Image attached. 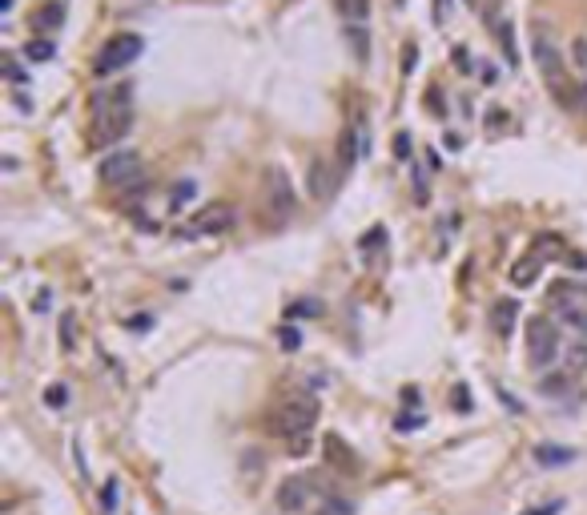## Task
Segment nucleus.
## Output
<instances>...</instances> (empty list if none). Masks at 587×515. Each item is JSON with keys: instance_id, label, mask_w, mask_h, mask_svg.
<instances>
[{"instance_id": "obj_1", "label": "nucleus", "mask_w": 587, "mask_h": 515, "mask_svg": "<svg viewBox=\"0 0 587 515\" xmlns=\"http://www.w3.org/2000/svg\"><path fill=\"white\" fill-rule=\"evenodd\" d=\"M129 125H133V89L129 85H117V89L97 93V101H93V137L89 141L97 145V149H105L117 137H125Z\"/></svg>"}, {"instance_id": "obj_2", "label": "nucleus", "mask_w": 587, "mask_h": 515, "mask_svg": "<svg viewBox=\"0 0 587 515\" xmlns=\"http://www.w3.org/2000/svg\"><path fill=\"white\" fill-rule=\"evenodd\" d=\"M531 52H535V64H539V77L547 85V97H555V105H563V109H575V80H571V69L563 61V52L555 45L547 32H535L531 36Z\"/></svg>"}, {"instance_id": "obj_3", "label": "nucleus", "mask_w": 587, "mask_h": 515, "mask_svg": "<svg viewBox=\"0 0 587 515\" xmlns=\"http://www.w3.org/2000/svg\"><path fill=\"white\" fill-rule=\"evenodd\" d=\"M141 52H145V41H141L137 32H113V36L97 48V57H93V73L109 77V73H117V69L133 64Z\"/></svg>"}, {"instance_id": "obj_4", "label": "nucleus", "mask_w": 587, "mask_h": 515, "mask_svg": "<svg viewBox=\"0 0 587 515\" xmlns=\"http://www.w3.org/2000/svg\"><path fill=\"white\" fill-rule=\"evenodd\" d=\"M527 354L535 367H551L559 358V322H551L547 314L527 322Z\"/></svg>"}, {"instance_id": "obj_5", "label": "nucleus", "mask_w": 587, "mask_h": 515, "mask_svg": "<svg viewBox=\"0 0 587 515\" xmlns=\"http://www.w3.org/2000/svg\"><path fill=\"white\" fill-rule=\"evenodd\" d=\"M266 190H270V213L274 222H290L294 209H298V197H294V185H290V174L282 165H266Z\"/></svg>"}, {"instance_id": "obj_6", "label": "nucleus", "mask_w": 587, "mask_h": 515, "mask_svg": "<svg viewBox=\"0 0 587 515\" xmlns=\"http://www.w3.org/2000/svg\"><path fill=\"white\" fill-rule=\"evenodd\" d=\"M314 415H318V402L310 395H294L286 402V411H282V423H277V431L294 435V439H302V435L314 427Z\"/></svg>"}, {"instance_id": "obj_7", "label": "nucleus", "mask_w": 587, "mask_h": 515, "mask_svg": "<svg viewBox=\"0 0 587 515\" xmlns=\"http://www.w3.org/2000/svg\"><path fill=\"white\" fill-rule=\"evenodd\" d=\"M97 177L105 185H129L133 177H141V161H137V153H109L97 165Z\"/></svg>"}, {"instance_id": "obj_8", "label": "nucleus", "mask_w": 587, "mask_h": 515, "mask_svg": "<svg viewBox=\"0 0 587 515\" xmlns=\"http://www.w3.org/2000/svg\"><path fill=\"white\" fill-rule=\"evenodd\" d=\"M189 225H194L189 234H222V230L233 225V206H226V202H210L205 209H197Z\"/></svg>"}, {"instance_id": "obj_9", "label": "nucleus", "mask_w": 587, "mask_h": 515, "mask_svg": "<svg viewBox=\"0 0 587 515\" xmlns=\"http://www.w3.org/2000/svg\"><path fill=\"white\" fill-rule=\"evenodd\" d=\"M342 169H338V161H326V157H318L310 165V193L318 197V202H326L330 193L338 190V181H342Z\"/></svg>"}, {"instance_id": "obj_10", "label": "nucleus", "mask_w": 587, "mask_h": 515, "mask_svg": "<svg viewBox=\"0 0 587 515\" xmlns=\"http://www.w3.org/2000/svg\"><path fill=\"white\" fill-rule=\"evenodd\" d=\"M65 0H49V4H41L33 13V29L41 32V36H49V32H57L61 24H65Z\"/></svg>"}, {"instance_id": "obj_11", "label": "nucleus", "mask_w": 587, "mask_h": 515, "mask_svg": "<svg viewBox=\"0 0 587 515\" xmlns=\"http://www.w3.org/2000/svg\"><path fill=\"white\" fill-rule=\"evenodd\" d=\"M491 29H495V41H499V48H503V61L515 69V64H519V48H515V29H511V20H503V16L491 8Z\"/></svg>"}, {"instance_id": "obj_12", "label": "nucleus", "mask_w": 587, "mask_h": 515, "mask_svg": "<svg viewBox=\"0 0 587 515\" xmlns=\"http://www.w3.org/2000/svg\"><path fill=\"white\" fill-rule=\"evenodd\" d=\"M539 270H543V258L531 250V254H523L515 266H511V286L515 290H527V286H535V278H539Z\"/></svg>"}, {"instance_id": "obj_13", "label": "nucleus", "mask_w": 587, "mask_h": 515, "mask_svg": "<svg viewBox=\"0 0 587 515\" xmlns=\"http://www.w3.org/2000/svg\"><path fill=\"white\" fill-rule=\"evenodd\" d=\"M515 322H519V302L515 298H499V302L491 306V326H495V334H511L515 330Z\"/></svg>"}, {"instance_id": "obj_14", "label": "nucleus", "mask_w": 587, "mask_h": 515, "mask_svg": "<svg viewBox=\"0 0 587 515\" xmlns=\"http://www.w3.org/2000/svg\"><path fill=\"white\" fill-rule=\"evenodd\" d=\"M334 161H338V169H342V174H350V169H354V161H358V129H354V125H346L342 133H338Z\"/></svg>"}, {"instance_id": "obj_15", "label": "nucleus", "mask_w": 587, "mask_h": 515, "mask_svg": "<svg viewBox=\"0 0 587 515\" xmlns=\"http://www.w3.org/2000/svg\"><path fill=\"white\" fill-rule=\"evenodd\" d=\"M350 45H354L362 64L370 61V29H366V24H354V20H350Z\"/></svg>"}, {"instance_id": "obj_16", "label": "nucleus", "mask_w": 587, "mask_h": 515, "mask_svg": "<svg viewBox=\"0 0 587 515\" xmlns=\"http://www.w3.org/2000/svg\"><path fill=\"white\" fill-rule=\"evenodd\" d=\"M52 52H57V45H52L49 36H36V41H29V45H24V57H29V61H52Z\"/></svg>"}, {"instance_id": "obj_17", "label": "nucleus", "mask_w": 587, "mask_h": 515, "mask_svg": "<svg viewBox=\"0 0 587 515\" xmlns=\"http://www.w3.org/2000/svg\"><path fill=\"white\" fill-rule=\"evenodd\" d=\"M539 395H547V399H563V395H567V374H543Z\"/></svg>"}, {"instance_id": "obj_18", "label": "nucleus", "mask_w": 587, "mask_h": 515, "mask_svg": "<svg viewBox=\"0 0 587 515\" xmlns=\"http://www.w3.org/2000/svg\"><path fill=\"white\" fill-rule=\"evenodd\" d=\"M547 302H551L555 310L563 314V310H571V302H575V294H571V286H567V282H555V286L547 290Z\"/></svg>"}, {"instance_id": "obj_19", "label": "nucleus", "mask_w": 587, "mask_h": 515, "mask_svg": "<svg viewBox=\"0 0 587 515\" xmlns=\"http://www.w3.org/2000/svg\"><path fill=\"white\" fill-rule=\"evenodd\" d=\"M535 459H539V463H547V467H555V463H571V459H575V451H571V447H539Z\"/></svg>"}, {"instance_id": "obj_20", "label": "nucleus", "mask_w": 587, "mask_h": 515, "mask_svg": "<svg viewBox=\"0 0 587 515\" xmlns=\"http://www.w3.org/2000/svg\"><path fill=\"white\" fill-rule=\"evenodd\" d=\"M194 193H197L194 181H177V185H173V197H169V209H181L189 197H194Z\"/></svg>"}, {"instance_id": "obj_21", "label": "nucleus", "mask_w": 587, "mask_h": 515, "mask_svg": "<svg viewBox=\"0 0 587 515\" xmlns=\"http://www.w3.org/2000/svg\"><path fill=\"white\" fill-rule=\"evenodd\" d=\"M571 64L587 77V36H575V41H571Z\"/></svg>"}, {"instance_id": "obj_22", "label": "nucleus", "mask_w": 587, "mask_h": 515, "mask_svg": "<svg viewBox=\"0 0 587 515\" xmlns=\"http://www.w3.org/2000/svg\"><path fill=\"white\" fill-rule=\"evenodd\" d=\"M346 13L354 24H366L370 20V0H346Z\"/></svg>"}, {"instance_id": "obj_23", "label": "nucleus", "mask_w": 587, "mask_h": 515, "mask_svg": "<svg viewBox=\"0 0 587 515\" xmlns=\"http://www.w3.org/2000/svg\"><path fill=\"white\" fill-rule=\"evenodd\" d=\"M45 402H49V407H65L68 402V386H49V390H45Z\"/></svg>"}, {"instance_id": "obj_24", "label": "nucleus", "mask_w": 587, "mask_h": 515, "mask_svg": "<svg viewBox=\"0 0 587 515\" xmlns=\"http://www.w3.org/2000/svg\"><path fill=\"white\" fill-rule=\"evenodd\" d=\"M414 52H419L414 41H407V45H403V73H414Z\"/></svg>"}, {"instance_id": "obj_25", "label": "nucleus", "mask_w": 587, "mask_h": 515, "mask_svg": "<svg viewBox=\"0 0 587 515\" xmlns=\"http://www.w3.org/2000/svg\"><path fill=\"white\" fill-rule=\"evenodd\" d=\"M394 153H398L403 161L410 157V133H398V137H394Z\"/></svg>"}, {"instance_id": "obj_26", "label": "nucleus", "mask_w": 587, "mask_h": 515, "mask_svg": "<svg viewBox=\"0 0 587 515\" xmlns=\"http://www.w3.org/2000/svg\"><path fill=\"white\" fill-rule=\"evenodd\" d=\"M398 427H403V431H414V427H423V415H403Z\"/></svg>"}, {"instance_id": "obj_27", "label": "nucleus", "mask_w": 587, "mask_h": 515, "mask_svg": "<svg viewBox=\"0 0 587 515\" xmlns=\"http://www.w3.org/2000/svg\"><path fill=\"white\" fill-rule=\"evenodd\" d=\"M61 338H65V346H73V342H77V334H73V318L61 322Z\"/></svg>"}, {"instance_id": "obj_28", "label": "nucleus", "mask_w": 587, "mask_h": 515, "mask_svg": "<svg viewBox=\"0 0 587 515\" xmlns=\"http://www.w3.org/2000/svg\"><path fill=\"white\" fill-rule=\"evenodd\" d=\"M447 20V0H435V24H442Z\"/></svg>"}, {"instance_id": "obj_29", "label": "nucleus", "mask_w": 587, "mask_h": 515, "mask_svg": "<svg viewBox=\"0 0 587 515\" xmlns=\"http://www.w3.org/2000/svg\"><path fill=\"white\" fill-rule=\"evenodd\" d=\"M575 109H579V113H584V117H587V85H584V89H579V97H575Z\"/></svg>"}, {"instance_id": "obj_30", "label": "nucleus", "mask_w": 587, "mask_h": 515, "mask_svg": "<svg viewBox=\"0 0 587 515\" xmlns=\"http://www.w3.org/2000/svg\"><path fill=\"white\" fill-rule=\"evenodd\" d=\"M282 342H286V346H298V330H282Z\"/></svg>"}, {"instance_id": "obj_31", "label": "nucleus", "mask_w": 587, "mask_h": 515, "mask_svg": "<svg viewBox=\"0 0 587 515\" xmlns=\"http://www.w3.org/2000/svg\"><path fill=\"white\" fill-rule=\"evenodd\" d=\"M571 354H575V362H579V367H587V346H575Z\"/></svg>"}, {"instance_id": "obj_32", "label": "nucleus", "mask_w": 587, "mask_h": 515, "mask_svg": "<svg viewBox=\"0 0 587 515\" xmlns=\"http://www.w3.org/2000/svg\"><path fill=\"white\" fill-rule=\"evenodd\" d=\"M584 334H587V322H584Z\"/></svg>"}]
</instances>
